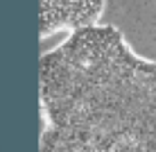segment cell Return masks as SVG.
<instances>
[{"label": "cell", "mask_w": 156, "mask_h": 152, "mask_svg": "<svg viewBox=\"0 0 156 152\" xmlns=\"http://www.w3.org/2000/svg\"><path fill=\"white\" fill-rule=\"evenodd\" d=\"M39 105L66 113L102 152H156V61L113 25L75 32L41 57Z\"/></svg>", "instance_id": "1"}, {"label": "cell", "mask_w": 156, "mask_h": 152, "mask_svg": "<svg viewBox=\"0 0 156 152\" xmlns=\"http://www.w3.org/2000/svg\"><path fill=\"white\" fill-rule=\"evenodd\" d=\"M104 0H41L39 2V36L41 41L57 34L70 36L75 32L100 25Z\"/></svg>", "instance_id": "2"}, {"label": "cell", "mask_w": 156, "mask_h": 152, "mask_svg": "<svg viewBox=\"0 0 156 152\" xmlns=\"http://www.w3.org/2000/svg\"><path fill=\"white\" fill-rule=\"evenodd\" d=\"M41 141L39 152H102L88 134L79 125H75L66 113L52 109V107H41Z\"/></svg>", "instance_id": "3"}]
</instances>
